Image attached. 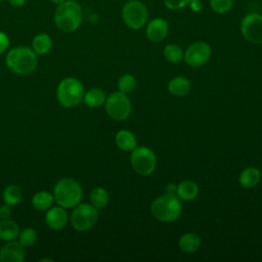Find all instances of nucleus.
I'll list each match as a JSON object with an SVG mask.
<instances>
[{"mask_svg":"<svg viewBox=\"0 0 262 262\" xmlns=\"http://www.w3.org/2000/svg\"><path fill=\"white\" fill-rule=\"evenodd\" d=\"M234 0H209L211 9L218 14L229 12L233 6Z\"/></svg>","mask_w":262,"mask_h":262,"instance_id":"29","label":"nucleus"},{"mask_svg":"<svg viewBox=\"0 0 262 262\" xmlns=\"http://www.w3.org/2000/svg\"><path fill=\"white\" fill-rule=\"evenodd\" d=\"M176 185L170 183L166 186V193H172V194H176Z\"/></svg>","mask_w":262,"mask_h":262,"instance_id":"35","label":"nucleus"},{"mask_svg":"<svg viewBox=\"0 0 262 262\" xmlns=\"http://www.w3.org/2000/svg\"><path fill=\"white\" fill-rule=\"evenodd\" d=\"M46 224L54 230L61 229L68 222V214L62 207H51L45 214Z\"/></svg>","mask_w":262,"mask_h":262,"instance_id":"14","label":"nucleus"},{"mask_svg":"<svg viewBox=\"0 0 262 262\" xmlns=\"http://www.w3.org/2000/svg\"><path fill=\"white\" fill-rule=\"evenodd\" d=\"M239 30L248 42L262 44V14L255 11L247 13L241 20Z\"/></svg>","mask_w":262,"mask_h":262,"instance_id":"10","label":"nucleus"},{"mask_svg":"<svg viewBox=\"0 0 262 262\" xmlns=\"http://www.w3.org/2000/svg\"><path fill=\"white\" fill-rule=\"evenodd\" d=\"M169 33V24L163 17H155L148 21L145 34L150 42L158 43L166 39Z\"/></svg>","mask_w":262,"mask_h":262,"instance_id":"12","label":"nucleus"},{"mask_svg":"<svg viewBox=\"0 0 262 262\" xmlns=\"http://www.w3.org/2000/svg\"><path fill=\"white\" fill-rule=\"evenodd\" d=\"M56 97L62 106L74 107L83 100L84 86L76 78H66L57 86Z\"/></svg>","mask_w":262,"mask_h":262,"instance_id":"5","label":"nucleus"},{"mask_svg":"<svg viewBox=\"0 0 262 262\" xmlns=\"http://www.w3.org/2000/svg\"><path fill=\"white\" fill-rule=\"evenodd\" d=\"M38 234L33 227H26L18 233V243L27 248L33 246L37 241Z\"/></svg>","mask_w":262,"mask_h":262,"instance_id":"27","label":"nucleus"},{"mask_svg":"<svg viewBox=\"0 0 262 262\" xmlns=\"http://www.w3.org/2000/svg\"><path fill=\"white\" fill-rule=\"evenodd\" d=\"M11 206L4 204L0 207V219H7L11 215Z\"/></svg>","mask_w":262,"mask_h":262,"instance_id":"33","label":"nucleus"},{"mask_svg":"<svg viewBox=\"0 0 262 262\" xmlns=\"http://www.w3.org/2000/svg\"><path fill=\"white\" fill-rule=\"evenodd\" d=\"M97 209L90 204H78L74 207L70 216L72 226L77 231H86L90 229L97 221Z\"/></svg>","mask_w":262,"mask_h":262,"instance_id":"7","label":"nucleus"},{"mask_svg":"<svg viewBox=\"0 0 262 262\" xmlns=\"http://www.w3.org/2000/svg\"><path fill=\"white\" fill-rule=\"evenodd\" d=\"M182 205L178 196L172 193H165L154 200L150 205L152 216L161 222H173L181 214Z\"/></svg>","mask_w":262,"mask_h":262,"instance_id":"3","label":"nucleus"},{"mask_svg":"<svg viewBox=\"0 0 262 262\" xmlns=\"http://www.w3.org/2000/svg\"><path fill=\"white\" fill-rule=\"evenodd\" d=\"M138 1H141V0H138Z\"/></svg>","mask_w":262,"mask_h":262,"instance_id":"39","label":"nucleus"},{"mask_svg":"<svg viewBox=\"0 0 262 262\" xmlns=\"http://www.w3.org/2000/svg\"><path fill=\"white\" fill-rule=\"evenodd\" d=\"M19 227L12 221L7 219H0V239L2 241H13L18 236Z\"/></svg>","mask_w":262,"mask_h":262,"instance_id":"21","label":"nucleus"},{"mask_svg":"<svg viewBox=\"0 0 262 262\" xmlns=\"http://www.w3.org/2000/svg\"><path fill=\"white\" fill-rule=\"evenodd\" d=\"M211 46L207 42L196 41L186 48L183 58L188 66L198 68L208 62L211 57Z\"/></svg>","mask_w":262,"mask_h":262,"instance_id":"11","label":"nucleus"},{"mask_svg":"<svg viewBox=\"0 0 262 262\" xmlns=\"http://www.w3.org/2000/svg\"><path fill=\"white\" fill-rule=\"evenodd\" d=\"M166 8L170 10H179L186 7L190 0H163Z\"/></svg>","mask_w":262,"mask_h":262,"instance_id":"30","label":"nucleus"},{"mask_svg":"<svg viewBox=\"0 0 262 262\" xmlns=\"http://www.w3.org/2000/svg\"><path fill=\"white\" fill-rule=\"evenodd\" d=\"M191 88V84L189 82V80L185 77H175L173 78L169 84H168V90L169 92L174 95V96H184L186 94H188V92L190 91Z\"/></svg>","mask_w":262,"mask_h":262,"instance_id":"16","label":"nucleus"},{"mask_svg":"<svg viewBox=\"0 0 262 262\" xmlns=\"http://www.w3.org/2000/svg\"><path fill=\"white\" fill-rule=\"evenodd\" d=\"M83 195L81 185L73 178H61L54 185V201L62 208H73L80 204Z\"/></svg>","mask_w":262,"mask_h":262,"instance_id":"4","label":"nucleus"},{"mask_svg":"<svg viewBox=\"0 0 262 262\" xmlns=\"http://www.w3.org/2000/svg\"><path fill=\"white\" fill-rule=\"evenodd\" d=\"M105 94L100 88H92L88 90L83 97L85 104L92 108L101 106L105 102Z\"/></svg>","mask_w":262,"mask_h":262,"instance_id":"23","label":"nucleus"},{"mask_svg":"<svg viewBox=\"0 0 262 262\" xmlns=\"http://www.w3.org/2000/svg\"><path fill=\"white\" fill-rule=\"evenodd\" d=\"M115 141L117 146L124 151H132L136 145V137L129 130H120L115 137Z\"/></svg>","mask_w":262,"mask_h":262,"instance_id":"15","label":"nucleus"},{"mask_svg":"<svg viewBox=\"0 0 262 262\" xmlns=\"http://www.w3.org/2000/svg\"><path fill=\"white\" fill-rule=\"evenodd\" d=\"M136 86V79L131 74H125L118 80L119 91L127 94L133 91Z\"/></svg>","mask_w":262,"mask_h":262,"instance_id":"28","label":"nucleus"},{"mask_svg":"<svg viewBox=\"0 0 262 262\" xmlns=\"http://www.w3.org/2000/svg\"><path fill=\"white\" fill-rule=\"evenodd\" d=\"M9 46V37L2 31H0V54L5 52Z\"/></svg>","mask_w":262,"mask_h":262,"instance_id":"31","label":"nucleus"},{"mask_svg":"<svg viewBox=\"0 0 262 262\" xmlns=\"http://www.w3.org/2000/svg\"><path fill=\"white\" fill-rule=\"evenodd\" d=\"M199 187L191 180L181 181L176 187V194L179 199L184 201H192L198 196Z\"/></svg>","mask_w":262,"mask_h":262,"instance_id":"19","label":"nucleus"},{"mask_svg":"<svg viewBox=\"0 0 262 262\" xmlns=\"http://www.w3.org/2000/svg\"><path fill=\"white\" fill-rule=\"evenodd\" d=\"M130 161L133 170L142 176L151 174L157 165L155 152L146 146H136L131 152Z\"/></svg>","mask_w":262,"mask_h":262,"instance_id":"8","label":"nucleus"},{"mask_svg":"<svg viewBox=\"0 0 262 262\" xmlns=\"http://www.w3.org/2000/svg\"><path fill=\"white\" fill-rule=\"evenodd\" d=\"M108 192L103 187H94L90 193L91 205L97 210L104 208L108 203Z\"/></svg>","mask_w":262,"mask_h":262,"instance_id":"25","label":"nucleus"},{"mask_svg":"<svg viewBox=\"0 0 262 262\" xmlns=\"http://www.w3.org/2000/svg\"><path fill=\"white\" fill-rule=\"evenodd\" d=\"M261 178L260 171L255 167H248L243 170L238 176V182L242 186L246 188H251L256 186Z\"/></svg>","mask_w":262,"mask_h":262,"instance_id":"18","label":"nucleus"},{"mask_svg":"<svg viewBox=\"0 0 262 262\" xmlns=\"http://www.w3.org/2000/svg\"><path fill=\"white\" fill-rule=\"evenodd\" d=\"M0 1H4V0H0Z\"/></svg>","mask_w":262,"mask_h":262,"instance_id":"38","label":"nucleus"},{"mask_svg":"<svg viewBox=\"0 0 262 262\" xmlns=\"http://www.w3.org/2000/svg\"><path fill=\"white\" fill-rule=\"evenodd\" d=\"M163 53H164L165 58L172 63L180 62L184 56V52H183L182 48L179 45L173 44V43L166 45Z\"/></svg>","mask_w":262,"mask_h":262,"instance_id":"26","label":"nucleus"},{"mask_svg":"<svg viewBox=\"0 0 262 262\" xmlns=\"http://www.w3.org/2000/svg\"><path fill=\"white\" fill-rule=\"evenodd\" d=\"M53 4H56V5H58V4H60L61 2H63L64 0H50Z\"/></svg>","mask_w":262,"mask_h":262,"instance_id":"36","label":"nucleus"},{"mask_svg":"<svg viewBox=\"0 0 262 262\" xmlns=\"http://www.w3.org/2000/svg\"><path fill=\"white\" fill-rule=\"evenodd\" d=\"M187 6L189 7V9L192 12H195V13L201 12L203 10V8H204V4H203V2L201 0H190Z\"/></svg>","mask_w":262,"mask_h":262,"instance_id":"32","label":"nucleus"},{"mask_svg":"<svg viewBox=\"0 0 262 262\" xmlns=\"http://www.w3.org/2000/svg\"><path fill=\"white\" fill-rule=\"evenodd\" d=\"M7 1L13 7H23L27 2V0H7Z\"/></svg>","mask_w":262,"mask_h":262,"instance_id":"34","label":"nucleus"},{"mask_svg":"<svg viewBox=\"0 0 262 262\" xmlns=\"http://www.w3.org/2000/svg\"><path fill=\"white\" fill-rule=\"evenodd\" d=\"M23 199V191L18 185L10 184L3 190V201L9 206H15L20 203Z\"/></svg>","mask_w":262,"mask_h":262,"instance_id":"24","label":"nucleus"},{"mask_svg":"<svg viewBox=\"0 0 262 262\" xmlns=\"http://www.w3.org/2000/svg\"><path fill=\"white\" fill-rule=\"evenodd\" d=\"M5 64L16 75H29L37 68V54L30 47L17 46L7 52Z\"/></svg>","mask_w":262,"mask_h":262,"instance_id":"2","label":"nucleus"},{"mask_svg":"<svg viewBox=\"0 0 262 262\" xmlns=\"http://www.w3.org/2000/svg\"><path fill=\"white\" fill-rule=\"evenodd\" d=\"M105 111L112 119L123 121L126 120L131 113V102L125 93L116 91L106 97Z\"/></svg>","mask_w":262,"mask_h":262,"instance_id":"9","label":"nucleus"},{"mask_svg":"<svg viewBox=\"0 0 262 262\" xmlns=\"http://www.w3.org/2000/svg\"><path fill=\"white\" fill-rule=\"evenodd\" d=\"M25 259V247L18 242L8 241L0 249L1 262H21Z\"/></svg>","mask_w":262,"mask_h":262,"instance_id":"13","label":"nucleus"},{"mask_svg":"<svg viewBox=\"0 0 262 262\" xmlns=\"http://www.w3.org/2000/svg\"><path fill=\"white\" fill-rule=\"evenodd\" d=\"M124 24L131 30L142 29L148 19V10L142 1L129 0L124 4L121 11Z\"/></svg>","mask_w":262,"mask_h":262,"instance_id":"6","label":"nucleus"},{"mask_svg":"<svg viewBox=\"0 0 262 262\" xmlns=\"http://www.w3.org/2000/svg\"><path fill=\"white\" fill-rule=\"evenodd\" d=\"M178 246L184 253H193L201 246V237L194 232H186L180 236Z\"/></svg>","mask_w":262,"mask_h":262,"instance_id":"17","label":"nucleus"},{"mask_svg":"<svg viewBox=\"0 0 262 262\" xmlns=\"http://www.w3.org/2000/svg\"><path fill=\"white\" fill-rule=\"evenodd\" d=\"M115 1H120V0H115Z\"/></svg>","mask_w":262,"mask_h":262,"instance_id":"37","label":"nucleus"},{"mask_svg":"<svg viewBox=\"0 0 262 262\" xmlns=\"http://www.w3.org/2000/svg\"><path fill=\"white\" fill-rule=\"evenodd\" d=\"M83 19V8L76 0H64L56 5L53 20L56 28L64 33H72L79 29Z\"/></svg>","mask_w":262,"mask_h":262,"instance_id":"1","label":"nucleus"},{"mask_svg":"<svg viewBox=\"0 0 262 262\" xmlns=\"http://www.w3.org/2000/svg\"><path fill=\"white\" fill-rule=\"evenodd\" d=\"M53 202H54L53 194L46 190H41L36 192L32 199L33 207L38 211H47L49 208L52 207Z\"/></svg>","mask_w":262,"mask_h":262,"instance_id":"22","label":"nucleus"},{"mask_svg":"<svg viewBox=\"0 0 262 262\" xmlns=\"http://www.w3.org/2000/svg\"><path fill=\"white\" fill-rule=\"evenodd\" d=\"M52 47V39L46 33L37 34L32 41V49L36 54L44 55L50 51Z\"/></svg>","mask_w":262,"mask_h":262,"instance_id":"20","label":"nucleus"}]
</instances>
